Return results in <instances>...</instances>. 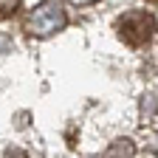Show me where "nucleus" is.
Listing matches in <instances>:
<instances>
[{"label":"nucleus","mask_w":158,"mask_h":158,"mask_svg":"<svg viewBox=\"0 0 158 158\" xmlns=\"http://www.w3.org/2000/svg\"><path fill=\"white\" fill-rule=\"evenodd\" d=\"M26 118H28L26 113H20V116H17V127H26Z\"/></svg>","instance_id":"obj_7"},{"label":"nucleus","mask_w":158,"mask_h":158,"mask_svg":"<svg viewBox=\"0 0 158 158\" xmlns=\"http://www.w3.org/2000/svg\"><path fill=\"white\" fill-rule=\"evenodd\" d=\"M85 158H102V155H85Z\"/></svg>","instance_id":"obj_8"},{"label":"nucleus","mask_w":158,"mask_h":158,"mask_svg":"<svg viewBox=\"0 0 158 158\" xmlns=\"http://www.w3.org/2000/svg\"><path fill=\"white\" fill-rule=\"evenodd\" d=\"M68 3H73V6H88V3H96V0H68Z\"/></svg>","instance_id":"obj_6"},{"label":"nucleus","mask_w":158,"mask_h":158,"mask_svg":"<svg viewBox=\"0 0 158 158\" xmlns=\"http://www.w3.org/2000/svg\"><path fill=\"white\" fill-rule=\"evenodd\" d=\"M116 31H118V37H122L127 45L141 48V45L150 43L152 34H155V17L150 11H127V14L118 17Z\"/></svg>","instance_id":"obj_2"},{"label":"nucleus","mask_w":158,"mask_h":158,"mask_svg":"<svg viewBox=\"0 0 158 158\" xmlns=\"http://www.w3.org/2000/svg\"><path fill=\"white\" fill-rule=\"evenodd\" d=\"M135 155V144L130 138H116L107 147V158H133Z\"/></svg>","instance_id":"obj_3"},{"label":"nucleus","mask_w":158,"mask_h":158,"mask_svg":"<svg viewBox=\"0 0 158 158\" xmlns=\"http://www.w3.org/2000/svg\"><path fill=\"white\" fill-rule=\"evenodd\" d=\"M20 9V0H0V20H9Z\"/></svg>","instance_id":"obj_5"},{"label":"nucleus","mask_w":158,"mask_h":158,"mask_svg":"<svg viewBox=\"0 0 158 158\" xmlns=\"http://www.w3.org/2000/svg\"><path fill=\"white\" fill-rule=\"evenodd\" d=\"M65 26H68V14L59 0H43L40 6L31 9L26 20V31L31 37H51L56 31H62Z\"/></svg>","instance_id":"obj_1"},{"label":"nucleus","mask_w":158,"mask_h":158,"mask_svg":"<svg viewBox=\"0 0 158 158\" xmlns=\"http://www.w3.org/2000/svg\"><path fill=\"white\" fill-rule=\"evenodd\" d=\"M155 113H158V99H155L152 93H147V96L141 99V116H144V118H152Z\"/></svg>","instance_id":"obj_4"}]
</instances>
